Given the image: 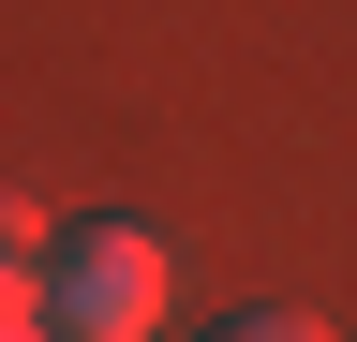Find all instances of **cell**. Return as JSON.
I'll return each instance as SVG.
<instances>
[{
	"label": "cell",
	"mask_w": 357,
	"mask_h": 342,
	"mask_svg": "<svg viewBox=\"0 0 357 342\" xmlns=\"http://www.w3.org/2000/svg\"><path fill=\"white\" fill-rule=\"evenodd\" d=\"M208 342H328V313H223Z\"/></svg>",
	"instance_id": "3"
},
{
	"label": "cell",
	"mask_w": 357,
	"mask_h": 342,
	"mask_svg": "<svg viewBox=\"0 0 357 342\" xmlns=\"http://www.w3.org/2000/svg\"><path fill=\"white\" fill-rule=\"evenodd\" d=\"M45 253H60V224L0 179V342H30V327H45Z\"/></svg>",
	"instance_id": "2"
},
{
	"label": "cell",
	"mask_w": 357,
	"mask_h": 342,
	"mask_svg": "<svg viewBox=\"0 0 357 342\" xmlns=\"http://www.w3.org/2000/svg\"><path fill=\"white\" fill-rule=\"evenodd\" d=\"M30 342H60V327H30Z\"/></svg>",
	"instance_id": "4"
},
{
	"label": "cell",
	"mask_w": 357,
	"mask_h": 342,
	"mask_svg": "<svg viewBox=\"0 0 357 342\" xmlns=\"http://www.w3.org/2000/svg\"><path fill=\"white\" fill-rule=\"evenodd\" d=\"M164 297H178V268H164L149 224H75L60 253H45V327L60 342H149Z\"/></svg>",
	"instance_id": "1"
}]
</instances>
